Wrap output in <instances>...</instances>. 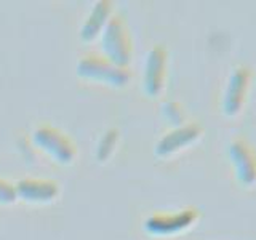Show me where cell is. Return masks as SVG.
Segmentation results:
<instances>
[{"mask_svg":"<svg viewBox=\"0 0 256 240\" xmlns=\"http://www.w3.org/2000/svg\"><path fill=\"white\" fill-rule=\"evenodd\" d=\"M102 46L104 52L108 53L109 60L114 64H117V66H124V64L130 61L132 56L130 36H128L125 22L120 18H114L109 21L102 37Z\"/></svg>","mask_w":256,"mask_h":240,"instance_id":"obj_1","label":"cell"},{"mask_svg":"<svg viewBox=\"0 0 256 240\" xmlns=\"http://www.w3.org/2000/svg\"><path fill=\"white\" fill-rule=\"evenodd\" d=\"M34 141L61 164H69L76 157V146L62 132L53 126H40L34 133Z\"/></svg>","mask_w":256,"mask_h":240,"instance_id":"obj_2","label":"cell"},{"mask_svg":"<svg viewBox=\"0 0 256 240\" xmlns=\"http://www.w3.org/2000/svg\"><path fill=\"white\" fill-rule=\"evenodd\" d=\"M78 74L112 85H124L128 80V74L124 69H120L117 64L104 60L101 56H86V58H84L78 62Z\"/></svg>","mask_w":256,"mask_h":240,"instance_id":"obj_3","label":"cell"},{"mask_svg":"<svg viewBox=\"0 0 256 240\" xmlns=\"http://www.w3.org/2000/svg\"><path fill=\"white\" fill-rule=\"evenodd\" d=\"M196 218L197 213L196 210H190V208L170 214H154L146 221V229L150 234L156 236H168L190 226Z\"/></svg>","mask_w":256,"mask_h":240,"instance_id":"obj_4","label":"cell"},{"mask_svg":"<svg viewBox=\"0 0 256 240\" xmlns=\"http://www.w3.org/2000/svg\"><path fill=\"white\" fill-rule=\"evenodd\" d=\"M16 192L29 202H50L58 196L60 188L50 180H22L16 186Z\"/></svg>","mask_w":256,"mask_h":240,"instance_id":"obj_5","label":"cell"},{"mask_svg":"<svg viewBox=\"0 0 256 240\" xmlns=\"http://www.w3.org/2000/svg\"><path fill=\"white\" fill-rule=\"evenodd\" d=\"M230 156L234 158L237 173L245 184L256 181V156L254 150L242 140H237L230 148Z\"/></svg>","mask_w":256,"mask_h":240,"instance_id":"obj_6","label":"cell"},{"mask_svg":"<svg viewBox=\"0 0 256 240\" xmlns=\"http://www.w3.org/2000/svg\"><path fill=\"white\" fill-rule=\"evenodd\" d=\"M164 78H165V50L160 46H156L150 52L146 64V76H144L146 92L152 96H156L162 90Z\"/></svg>","mask_w":256,"mask_h":240,"instance_id":"obj_7","label":"cell"},{"mask_svg":"<svg viewBox=\"0 0 256 240\" xmlns=\"http://www.w3.org/2000/svg\"><path fill=\"white\" fill-rule=\"evenodd\" d=\"M248 82H250V72L244 68L236 69V72L230 77L228 93H226V101H224V108H226L228 114L232 116L240 110V106H242L246 94Z\"/></svg>","mask_w":256,"mask_h":240,"instance_id":"obj_8","label":"cell"},{"mask_svg":"<svg viewBox=\"0 0 256 240\" xmlns=\"http://www.w3.org/2000/svg\"><path fill=\"white\" fill-rule=\"evenodd\" d=\"M200 134V130L196 125H189V126H182L180 130L168 133L164 140H160L157 144V154L158 156H168L173 154V152L182 149L184 146H188L192 141H194L197 136Z\"/></svg>","mask_w":256,"mask_h":240,"instance_id":"obj_9","label":"cell"},{"mask_svg":"<svg viewBox=\"0 0 256 240\" xmlns=\"http://www.w3.org/2000/svg\"><path fill=\"white\" fill-rule=\"evenodd\" d=\"M110 14V2H98L93 8L92 14L88 16L86 22L82 28V37L85 40H92L100 34V30L106 24Z\"/></svg>","mask_w":256,"mask_h":240,"instance_id":"obj_10","label":"cell"},{"mask_svg":"<svg viewBox=\"0 0 256 240\" xmlns=\"http://www.w3.org/2000/svg\"><path fill=\"white\" fill-rule=\"evenodd\" d=\"M117 144V132L116 130H110L106 134L102 136V140L98 146V158L100 160H106L110 154L112 150H114Z\"/></svg>","mask_w":256,"mask_h":240,"instance_id":"obj_11","label":"cell"},{"mask_svg":"<svg viewBox=\"0 0 256 240\" xmlns=\"http://www.w3.org/2000/svg\"><path fill=\"white\" fill-rule=\"evenodd\" d=\"M16 197H18L16 188L0 178V204H12L16 200Z\"/></svg>","mask_w":256,"mask_h":240,"instance_id":"obj_12","label":"cell"}]
</instances>
